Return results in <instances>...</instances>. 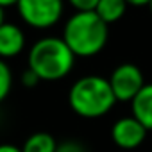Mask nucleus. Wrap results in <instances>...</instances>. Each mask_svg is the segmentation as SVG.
Instances as JSON below:
<instances>
[{"mask_svg":"<svg viewBox=\"0 0 152 152\" xmlns=\"http://www.w3.org/2000/svg\"><path fill=\"white\" fill-rule=\"evenodd\" d=\"M13 81L15 79H13L11 66L7 64V61L0 59V104L9 97V93L13 90Z\"/></svg>","mask_w":152,"mask_h":152,"instance_id":"9b49d317","label":"nucleus"},{"mask_svg":"<svg viewBox=\"0 0 152 152\" xmlns=\"http://www.w3.org/2000/svg\"><path fill=\"white\" fill-rule=\"evenodd\" d=\"M70 109L88 120L106 116L116 104V97L111 90L109 79L102 75H84L77 79L68 91Z\"/></svg>","mask_w":152,"mask_h":152,"instance_id":"f03ea898","label":"nucleus"},{"mask_svg":"<svg viewBox=\"0 0 152 152\" xmlns=\"http://www.w3.org/2000/svg\"><path fill=\"white\" fill-rule=\"evenodd\" d=\"M75 56L63 38L45 36L38 39L27 54V68L39 81H61L73 70Z\"/></svg>","mask_w":152,"mask_h":152,"instance_id":"7ed1b4c3","label":"nucleus"},{"mask_svg":"<svg viewBox=\"0 0 152 152\" xmlns=\"http://www.w3.org/2000/svg\"><path fill=\"white\" fill-rule=\"evenodd\" d=\"M16 4H18V0H0V7H2L4 11L7 9V7H16Z\"/></svg>","mask_w":152,"mask_h":152,"instance_id":"f3484780","label":"nucleus"},{"mask_svg":"<svg viewBox=\"0 0 152 152\" xmlns=\"http://www.w3.org/2000/svg\"><path fill=\"white\" fill-rule=\"evenodd\" d=\"M57 140L45 131L32 132L22 145V152H56Z\"/></svg>","mask_w":152,"mask_h":152,"instance_id":"9d476101","label":"nucleus"},{"mask_svg":"<svg viewBox=\"0 0 152 152\" xmlns=\"http://www.w3.org/2000/svg\"><path fill=\"white\" fill-rule=\"evenodd\" d=\"M127 2L125 0H99V4L95 7V13L99 15V18L104 23H115L118 22L125 11H127Z\"/></svg>","mask_w":152,"mask_h":152,"instance_id":"1a4fd4ad","label":"nucleus"},{"mask_svg":"<svg viewBox=\"0 0 152 152\" xmlns=\"http://www.w3.org/2000/svg\"><path fill=\"white\" fill-rule=\"evenodd\" d=\"M56 152H86V150H84V147L79 141H75V140H64V141L57 143Z\"/></svg>","mask_w":152,"mask_h":152,"instance_id":"f8f14e48","label":"nucleus"},{"mask_svg":"<svg viewBox=\"0 0 152 152\" xmlns=\"http://www.w3.org/2000/svg\"><path fill=\"white\" fill-rule=\"evenodd\" d=\"M18 15L32 29H50L54 27L64 11V0H18Z\"/></svg>","mask_w":152,"mask_h":152,"instance_id":"20e7f679","label":"nucleus"},{"mask_svg":"<svg viewBox=\"0 0 152 152\" xmlns=\"http://www.w3.org/2000/svg\"><path fill=\"white\" fill-rule=\"evenodd\" d=\"M109 84H111V90L116 97V102H129L131 104L132 99L143 90V86L147 83H145L141 70L136 64L122 63L111 72Z\"/></svg>","mask_w":152,"mask_h":152,"instance_id":"39448f33","label":"nucleus"},{"mask_svg":"<svg viewBox=\"0 0 152 152\" xmlns=\"http://www.w3.org/2000/svg\"><path fill=\"white\" fill-rule=\"evenodd\" d=\"M131 115L150 132L152 131V83L145 84L143 90L131 102Z\"/></svg>","mask_w":152,"mask_h":152,"instance_id":"6e6552de","label":"nucleus"},{"mask_svg":"<svg viewBox=\"0 0 152 152\" xmlns=\"http://www.w3.org/2000/svg\"><path fill=\"white\" fill-rule=\"evenodd\" d=\"M38 83H39V77H38V75H36L32 70L25 68L23 73H22V84H23L25 88H34Z\"/></svg>","mask_w":152,"mask_h":152,"instance_id":"4468645a","label":"nucleus"},{"mask_svg":"<svg viewBox=\"0 0 152 152\" xmlns=\"http://www.w3.org/2000/svg\"><path fill=\"white\" fill-rule=\"evenodd\" d=\"M127 6H136V7H143V6H148L150 0H125Z\"/></svg>","mask_w":152,"mask_h":152,"instance_id":"dca6fc26","label":"nucleus"},{"mask_svg":"<svg viewBox=\"0 0 152 152\" xmlns=\"http://www.w3.org/2000/svg\"><path fill=\"white\" fill-rule=\"evenodd\" d=\"M4 22H6V18H4V9L0 7V25H2Z\"/></svg>","mask_w":152,"mask_h":152,"instance_id":"a211bd4d","label":"nucleus"},{"mask_svg":"<svg viewBox=\"0 0 152 152\" xmlns=\"http://www.w3.org/2000/svg\"><path fill=\"white\" fill-rule=\"evenodd\" d=\"M25 48V32L20 25L13 22H4L0 25V59H13L20 56Z\"/></svg>","mask_w":152,"mask_h":152,"instance_id":"0eeeda50","label":"nucleus"},{"mask_svg":"<svg viewBox=\"0 0 152 152\" xmlns=\"http://www.w3.org/2000/svg\"><path fill=\"white\" fill-rule=\"evenodd\" d=\"M148 131L132 116H122L111 125V141L122 150H136L147 140Z\"/></svg>","mask_w":152,"mask_h":152,"instance_id":"423d86ee","label":"nucleus"},{"mask_svg":"<svg viewBox=\"0 0 152 152\" xmlns=\"http://www.w3.org/2000/svg\"><path fill=\"white\" fill-rule=\"evenodd\" d=\"M61 38L75 57H93L107 45L109 25L95 11H75L66 20Z\"/></svg>","mask_w":152,"mask_h":152,"instance_id":"f257e3e1","label":"nucleus"},{"mask_svg":"<svg viewBox=\"0 0 152 152\" xmlns=\"http://www.w3.org/2000/svg\"><path fill=\"white\" fill-rule=\"evenodd\" d=\"M0 152H22V147L13 143H0Z\"/></svg>","mask_w":152,"mask_h":152,"instance_id":"2eb2a0df","label":"nucleus"},{"mask_svg":"<svg viewBox=\"0 0 152 152\" xmlns=\"http://www.w3.org/2000/svg\"><path fill=\"white\" fill-rule=\"evenodd\" d=\"M68 4L75 11H95L99 0H68Z\"/></svg>","mask_w":152,"mask_h":152,"instance_id":"ddd939ff","label":"nucleus"},{"mask_svg":"<svg viewBox=\"0 0 152 152\" xmlns=\"http://www.w3.org/2000/svg\"><path fill=\"white\" fill-rule=\"evenodd\" d=\"M148 7H150V13H152V0H150V4H148Z\"/></svg>","mask_w":152,"mask_h":152,"instance_id":"6ab92c4d","label":"nucleus"}]
</instances>
